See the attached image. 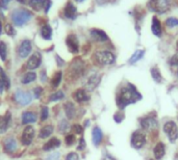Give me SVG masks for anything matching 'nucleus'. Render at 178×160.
<instances>
[{
  "label": "nucleus",
  "instance_id": "nucleus-1",
  "mask_svg": "<svg viewBox=\"0 0 178 160\" xmlns=\"http://www.w3.org/2000/svg\"><path fill=\"white\" fill-rule=\"evenodd\" d=\"M141 95L137 93L136 87L133 85H129L128 87L122 88L120 94L117 97V104L120 109H124L127 105L131 103L136 102L137 100L141 99Z\"/></svg>",
  "mask_w": 178,
  "mask_h": 160
},
{
  "label": "nucleus",
  "instance_id": "nucleus-2",
  "mask_svg": "<svg viewBox=\"0 0 178 160\" xmlns=\"http://www.w3.org/2000/svg\"><path fill=\"white\" fill-rule=\"evenodd\" d=\"M32 15L26 8H17L11 14V19L16 26H22L31 19Z\"/></svg>",
  "mask_w": 178,
  "mask_h": 160
},
{
  "label": "nucleus",
  "instance_id": "nucleus-3",
  "mask_svg": "<svg viewBox=\"0 0 178 160\" xmlns=\"http://www.w3.org/2000/svg\"><path fill=\"white\" fill-rule=\"evenodd\" d=\"M94 58L95 60L101 66H108L115 63L116 56L114 53L109 51H98L94 54Z\"/></svg>",
  "mask_w": 178,
  "mask_h": 160
},
{
  "label": "nucleus",
  "instance_id": "nucleus-4",
  "mask_svg": "<svg viewBox=\"0 0 178 160\" xmlns=\"http://www.w3.org/2000/svg\"><path fill=\"white\" fill-rule=\"evenodd\" d=\"M149 7L157 14H164L170 8L169 0H149Z\"/></svg>",
  "mask_w": 178,
  "mask_h": 160
},
{
  "label": "nucleus",
  "instance_id": "nucleus-5",
  "mask_svg": "<svg viewBox=\"0 0 178 160\" xmlns=\"http://www.w3.org/2000/svg\"><path fill=\"white\" fill-rule=\"evenodd\" d=\"M84 71V64L83 61H81L79 59H76L72 63L71 67L69 68V75H70L72 78L76 79L78 77H80L83 74Z\"/></svg>",
  "mask_w": 178,
  "mask_h": 160
},
{
  "label": "nucleus",
  "instance_id": "nucleus-6",
  "mask_svg": "<svg viewBox=\"0 0 178 160\" xmlns=\"http://www.w3.org/2000/svg\"><path fill=\"white\" fill-rule=\"evenodd\" d=\"M164 131L172 143H174V141L178 138V128H177V125L175 124L174 122L169 121L166 123L164 125Z\"/></svg>",
  "mask_w": 178,
  "mask_h": 160
},
{
  "label": "nucleus",
  "instance_id": "nucleus-7",
  "mask_svg": "<svg viewBox=\"0 0 178 160\" xmlns=\"http://www.w3.org/2000/svg\"><path fill=\"white\" fill-rule=\"evenodd\" d=\"M146 143V135L143 133L142 131H136L133 132V134L131 135V140L130 144L132 148L139 150L141 148H143V146Z\"/></svg>",
  "mask_w": 178,
  "mask_h": 160
},
{
  "label": "nucleus",
  "instance_id": "nucleus-8",
  "mask_svg": "<svg viewBox=\"0 0 178 160\" xmlns=\"http://www.w3.org/2000/svg\"><path fill=\"white\" fill-rule=\"evenodd\" d=\"M14 100L17 102L19 105L21 106H25V105H28L32 98H31L30 94L27 93V92H24V91H17L16 93L14 94Z\"/></svg>",
  "mask_w": 178,
  "mask_h": 160
},
{
  "label": "nucleus",
  "instance_id": "nucleus-9",
  "mask_svg": "<svg viewBox=\"0 0 178 160\" xmlns=\"http://www.w3.org/2000/svg\"><path fill=\"white\" fill-rule=\"evenodd\" d=\"M33 138H34V128L31 127V126L25 127L21 134V144L23 146H29L32 143Z\"/></svg>",
  "mask_w": 178,
  "mask_h": 160
},
{
  "label": "nucleus",
  "instance_id": "nucleus-10",
  "mask_svg": "<svg viewBox=\"0 0 178 160\" xmlns=\"http://www.w3.org/2000/svg\"><path fill=\"white\" fill-rule=\"evenodd\" d=\"M29 7H32L34 11L44 10L45 13H48L50 7H51V1L50 0H29Z\"/></svg>",
  "mask_w": 178,
  "mask_h": 160
},
{
  "label": "nucleus",
  "instance_id": "nucleus-11",
  "mask_svg": "<svg viewBox=\"0 0 178 160\" xmlns=\"http://www.w3.org/2000/svg\"><path fill=\"white\" fill-rule=\"evenodd\" d=\"M66 44H67V47L71 53H78V51H79V42H78L76 35H69L66 39Z\"/></svg>",
  "mask_w": 178,
  "mask_h": 160
},
{
  "label": "nucleus",
  "instance_id": "nucleus-12",
  "mask_svg": "<svg viewBox=\"0 0 178 160\" xmlns=\"http://www.w3.org/2000/svg\"><path fill=\"white\" fill-rule=\"evenodd\" d=\"M31 49H32V46H31V42L29 40H23L21 42V44L19 45L18 48V54L21 58H25L27 57L28 55L30 54Z\"/></svg>",
  "mask_w": 178,
  "mask_h": 160
},
{
  "label": "nucleus",
  "instance_id": "nucleus-13",
  "mask_svg": "<svg viewBox=\"0 0 178 160\" xmlns=\"http://www.w3.org/2000/svg\"><path fill=\"white\" fill-rule=\"evenodd\" d=\"M41 61H42V56H41L40 53L36 52V53H33L29 57V59L27 60L26 68H27L28 70H31V71L36 70V69H37V68L40 67Z\"/></svg>",
  "mask_w": 178,
  "mask_h": 160
},
{
  "label": "nucleus",
  "instance_id": "nucleus-14",
  "mask_svg": "<svg viewBox=\"0 0 178 160\" xmlns=\"http://www.w3.org/2000/svg\"><path fill=\"white\" fill-rule=\"evenodd\" d=\"M140 124L142 126L143 129L145 130H154L158 127V123L154 118H150V116H147V118H144L140 121Z\"/></svg>",
  "mask_w": 178,
  "mask_h": 160
},
{
  "label": "nucleus",
  "instance_id": "nucleus-15",
  "mask_svg": "<svg viewBox=\"0 0 178 160\" xmlns=\"http://www.w3.org/2000/svg\"><path fill=\"white\" fill-rule=\"evenodd\" d=\"M17 148H18L17 140H16L14 137H6L5 139L3 140V149H4L5 153H8V154L15 153Z\"/></svg>",
  "mask_w": 178,
  "mask_h": 160
},
{
  "label": "nucleus",
  "instance_id": "nucleus-16",
  "mask_svg": "<svg viewBox=\"0 0 178 160\" xmlns=\"http://www.w3.org/2000/svg\"><path fill=\"white\" fill-rule=\"evenodd\" d=\"M91 36L93 38V40H95L96 42H106L108 41V36L101 29L98 28H93L91 29Z\"/></svg>",
  "mask_w": 178,
  "mask_h": 160
},
{
  "label": "nucleus",
  "instance_id": "nucleus-17",
  "mask_svg": "<svg viewBox=\"0 0 178 160\" xmlns=\"http://www.w3.org/2000/svg\"><path fill=\"white\" fill-rule=\"evenodd\" d=\"M72 97L73 99L76 101L77 103H82V102H87V100L90 99V97L87 96V92L82 90V88H78L72 94Z\"/></svg>",
  "mask_w": 178,
  "mask_h": 160
},
{
  "label": "nucleus",
  "instance_id": "nucleus-18",
  "mask_svg": "<svg viewBox=\"0 0 178 160\" xmlns=\"http://www.w3.org/2000/svg\"><path fill=\"white\" fill-rule=\"evenodd\" d=\"M37 120V115L33 111H24L21 115V121L22 124H31V123H36Z\"/></svg>",
  "mask_w": 178,
  "mask_h": 160
},
{
  "label": "nucleus",
  "instance_id": "nucleus-19",
  "mask_svg": "<svg viewBox=\"0 0 178 160\" xmlns=\"http://www.w3.org/2000/svg\"><path fill=\"white\" fill-rule=\"evenodd\" d=\"M64 15L66 18H68V19H74L77 15L76 7H75L72 2H68L64 8Z\"/></svg>",
  "mask_w": 178,
  "mask_h": 160
},
{
  "label": "nucleus",
  "instance_id": "nucleus-20",
  "mask_svg": "<svg viewBox=\"0 0 178 160\" xmlns=\"http://www.w3.org/2000/svg\"><path fill=\"white\" fill-rule=\"evenodd\" d=\"M9 123H11V113L7 111L4 115L0 116V134L4 133L7 130Z\"/></svg>",
  "mask_w": 178,
  "mask_h": 160
},
{
  "label": "nucleus",
  "instance_id": "nucleus-21",
  "mask_svg": "<svg viewBox=\"0 0 178 160\" xmlns=\"http://www.w3.org/2000/svg\"><path fill=\"white\" fill-rule=\"evenodd\" d=\"M151 30L153 32V35L156 36H161L162 33V28H161V21L157 19V17H153L152 18V25H151Z\"/></svg>",
  "mask_w": 178,
  "mask_h": 160
},
{
  "label": "nucleus",
  "instance_id": "nucleus-22",
  "mask_svg": "<svg viewBox=\"0 0 178 160\" xmlns=\"http://www.w3.org/2000/svg\"><path fill=\"white\" fill-rule=\"evenodd\" d=\"M59 146H61V140H59L57 137H51L45 144H44L43 150L44 151H51L53 149H55V148H58Z\"/></svg>",
  "mask_w": 178,
  "mask_h": 160
},
{
  "label": "nucleus",
  "instance_id": "nucleus-23",
  "mask_svg": "<svg viewBox=\"0 0 178 160\" xmlns=\"http://www.w3.org/2000/svg\"><path fill=\"white\" fill-rule=\"evenodd\" d=\"M166 153V148L165 144L162 143H158L156 144V146L154 147V150H153V154H154V157L156 160H161L162 157H164Z\"/></svg>",
  "mask_w": 178,
  "mask_h": 160
},
{
  "label": "nucleus",
  "instance_id": "nucleus-24",
  "mask_svg": "<svg viewBox=\"0 0 178 160\" xmlns=\"http://www.w3.org/2000/svg\"><path fill=\"white\" fill-rule=\"evenodd\" d=\"M64 109H65V113L67 115L68 119H73L75 115H76V108H75L74 104L71 102H67L64 104Z\"/></svg>",
  "mask_w": 178,
  "mask_h": 160
},
{
  "label": "nucleus",
  "instance_id": "nucleus-25",
  "mask_svg": "<svg viewBox=\"0 0 178 160\" xmlns=\"http://www.w3.org/2000/svg\"><path fill=\"white\" fill-rule=\"evenodd\" d=\"M53 131H54V128H53L52 125H46L44 126L40 129V132H39V138H47L49 137L50 135L53 133Z\"/></svg>",
  "mask_w": 178,
  "mask_h": 160
},
{
  "label": "nucleus",
  "instance_id": "nucleus-26",
  "mask_svg": "<svg viewBox=\"0 0 178 160\" xmlns=\"http://www.w3.org/2000/svg\"><path fill=\"white\" fill-rule=\"evenodd\" d=\"M102 137H103V134H102V131L100 130V128L98 127H95L93 129V144L95 146H99L100 143L102 141Z\"/></svg>",
  "mask_w": 178,
  "mask_h": 160
},
{
  "label": "nucleus",
  "instance_id": "nucleus-27",
  "mask_svg": "<svg viewBox=\"0 0 178 160\" xmlns=\"http://www.w3.org/2000/svg\"><path fill=\"white\" fill-rule=\"evenodd\" d=\"M40 33H41V36H42L44 40H50L52 36V28L48 24H45V25H43L42 28H41Z\"/></svg>",
  "mask_w": 178,
  "mask_h": 160
},
{
  "label": "nucleus",
  "instance_id": "nucleus-28",
  "mask_svg": "<svg viewBox=\"0 0 178 160\" xmlns=\"http://www.w3.org/2000/svg\"><path fill=\"white\" fill-rule=\"evenodd\" d=\"M62 77V74L61 71H58V72L54 73V75L52 76L51 80H50V84H51V87L52 88H56L59 84H61Z\"/></svg>",
  "mask_w": 178,
  "mask_h": 160
},
{
  "label": "nucleus",
  "instance_id": "nucleus-29",
  "mask_svg": "<svg viewBox=\"0 0 178 160\" xmlns=\"http://www.w3.org/2000/svg\"><path fill=\"white\" fill-rule=\"evenodd\" d=\"M99 81H100V76H98V75H93L92 77H90L89 80H87V90H90V91L94 90V88L98 85Z\"/></svg>",
  "mask_w": 178,
  "mask_h": 160
},
{
  "label": "nucleus",
  "instance_id": "nucleus-30",
  "mask_svg": "<svg viewBox=\"0 0 178 160\" xmlns=\"http://www.w3.org/2000/svg\"><path fill=\"white\" fill-rule=\"evenodd\" d=\"M36 78H37V74L34 73V72H27L23 77H22L21 83L22 84L31 83V82H33L34 80H36Z\"/></svg>",
  "mask_w": 178,
  "mask_h": 160
},
{
  "label": "nucleus",
  "instance_id": "nucleus-31",
  "mask_svg": "<svg viewBox=\"0 0 178 160\" xmlns=\"http://www.w3.org/2000/svg\"><path fill=\"white\" fill-rule=\"evenodd\" d=\"M144 54H145V51H144V50H136V51L132 54V56L130 57L129 64H136V61H139L141 58L144 56Z\"/></svg>",
  "mask_w": 178,
  "mask_h": 160
},
{
  "label": "nucleus",
  "instance_id": "nucleus-32",
  "mask_svg": "<svg viewBox=\"0 0 178 160\" xmlns=\"http://www.w3.org/2000/svg\"><path fill=\"white\" fill-rule=\"evenodd\" d=\"M151 76H152V78L154 79V81H156L157 83H161V82L162 81L161 74L156 67H153L151 69Z\"/></svg>",
  "mask_w": 178,
  "mask_h": 160
},
{
  "label": "nucleus",
  "instance_id": "nucleus-33",
  "mask_svg": "<svg viewBox=\"0 0 178 160\" xmlns=\"http://www.w3.org/2000/svg\"><path fill=\"white\" fill-rule=\"evenodd\" d=\"M6 56H7V47H6V44L3 41H0V58H1V60L4 61L6 59Z\"/></svg>",
  "mask_w": 178,
  "mask_h": 160
},
{
  "label": "nucleus",
  "instance_id": "nucleus-34",
  "mask_svg": "<svg viewBox=\"0 0 178 160\" xmlns=\"http://www.w3.org/2000/svg\"><path fill=\"white\" fill-rule=\"evenodd\" d=\"M64 97H65L64 92H62V91H57V92H56V93L52 94L51 96H50V98H49V101H50V102H56V101H59V100L64 99Z\"/></svg>",
  "mask_w": 178,
  "mask_h": 160
},
{
  "label": "nucleus",
  "instance_id": "nucleus-35",
  "mask_svg": "<svg viewBox=\"0 0 178 160\" xmlns=\"http://www.w3.org/2000/svg\"><path fill=\"white\" fill-rule=\"evenodd\" d=\"M58 129H59V132H61V133H66V132L70 129V126H69L68 121H66V120H62L61 123H59V125H58Z\"/></svg>",
  "mask_w": 178,
  "mask_h": 160
},
{
  "label": "nucleus",
  "instance_id": "nucleus-36",
  "mask_svg": "<svg viewBox=\"0 0 178 160\" xmlns=\"http://www.w3.org/2000/svg\"><path fill=\"white\" fill-rule=\"evenodd\" d=\"M49 118V108L46 106H43L41 108V122L46 121Z\"/></svg>",
  "mask_w": 178,
  "mask_h": 160
},
{
  "label": "nucleus",
  "instance_id": "nucleus-37",
  "mask_svg": "<svg viewBox=\"0 0 178 160\" xmlns=\"http://www.w3.org/2000/svg\"><path fill=\"white\" fill-rule=\"evenodd\" d=\"M0 77L2 78V80L4 81V84H5V88H9V87H11V83H9V79H8V77L6 76V74L5 72L3 71L1 68H0Z\"/></svg>",
  "mask_w": 178,
  "mask_h": 160
},
{
  "label": "nucleus",
  "instance_id": "nucleus-38",
  "mask_svg": "<svg viewBox=\"0 0 178 160\" xmlns=\"http://www.w3.org/2000/svg\"><path fill=\"white\" fill-rule=\"evenodd\" d=\"M75 140H76V138H75V135L74 134H68L66 135L65 137V143L67 144L68 147H71L72 144L75 143Z\"/></svg>",
  "mask_w": 178,
  "mask_h": 160
},
{
  "label": "nucleus",
  "instance_id": "nucleus-39",
  "mask_svg": "<svg viewBox=\"0 0 178 160\" xmlns=\"http://www.w3.org/2000/svg\"><path fill=\"white\" fill-rule=\"evenodd\" d=\"M166 25H167L168 27H175V26H178V19H176V18H168L167 20H166Z\"/></svg>",
  "mask_w": 178,
  "mask_h": 160
},
{
  "label": "nucleus",
  "instance_id": "nucleus-40",
  "mask_svg": "<svg viewBox=\"0 0 178 160\" xmlns=\"http://www.w3.org/2000/svg\"><path fill=\"white\" fill-rule=\"evenodd\" d=\"M5 32H6V35H11L12 36L15 35V29H14V27H12V24H6L5 25Z\"/></svg>",
  "mask_w": 178,
  "mask_h": 160
},
{
  "label": "nucleus",
  "instance_id": "nucleus-41",
  "mask_svg": "<svg viewBox=\"0 0 178 160\" xmlns=\"http://www.w3.org/2000/svg\"><path fill=\"white\" fill-rule=\"evenodd\" d=\"M72 130H73L76 134H81L83 132V128H82V126L79 124H74L72 126Z\"/></svg>",
  "mask_w": 178,
  "mask_h": 160
},
{
  "label": "nucleus",
  "instance_id": "nucleus-42",
  "mask_svg": "<svg viewBox=\"0 0 178 160\" xmlns=\"http://www.w3.org/2000/svg\"><path fill=\"white\" fill-rule=\"evenodd\" d=\"M32 93L34 95V98H36V99H39V98L41 97V95H42V93H43V88L40 87H37L33 88Z\"/></svg>",
  "mask_w": 178,
  "mask_h": 160
},
{
  "label": "nucleus",
  "instance_id": "nucleus-43",
  "mask_svg": "<svg viewBox=\"0 0 178 160\" xmlns=\"http://www.w3.org/2000/svg\"><path fill=\"white\" fill-rule=\"evenodd\" d=\"M65 160H79V156H78V154H76L75 152H71L66 156Z\"/></svg>",
  "mask_w": 178,
  "mask_h": 160
},
{
  "label": "nucleus",
  "instance_id": "nucleus-44",
  "mask_svg": "<svg viewBox=\"0 0 178 160\" xmlns=\"http://www.w3.org/2000/svg\"><path fill=\"white\" fill-rule=\"evenodd\" d=\"M59 157H61L59 153H53L50 154L49 156H47L45 160H59Z\"/></svg>",
  "mask_w": 178,
  "mask_h": 160
},
{
  "label": "nucleus",
  "instance_id": "nucleus-45",
  "mask_svg": "<svg viewBox=\"0 0 178 160\" xmlns=\"http://www.w3.org/2000/svg\"><path fill=\"white\" fill-rule=\"evenodd\" d=\"M84 149H86V141H84V139L82 137L79 139V144H78L77 147V150L78 151H83Z\"/></svg>",
  "mask_w": 178,
  "mask_h": 160
},
{
  "label": "nucleus",
  "instance_id": "nucleus-46",
  "mask_svg": "<svg viewBox=\"0 0 178 160\" xmlns=\"http://www.w3.org/2000/svg\"><path fill=\"white\" fill-rule=\"evenodd\" d=\"M11 1L12 0H0V7H1L2 10H6L8 7V3Z\"/></svg>",
  "mask_w": 178,
  "mask_h": 160
},
{
  "label": "nucleus",
  "instance_id": "nucleus-47",
  "mask_svg": "<svg viewBox=\"0 0 178 160\" xmlns=\"http://www.w3.org/2000/svg\"><path fill=\"white\" fill-rule=\"evenodd\" d=\"M114 119H115V121L117 122V123H121L122 120L124 119V115L122 113V115H120V112H118V113H116V115H115Z\"/></svg>",
  "mask_w": 178,
  "mask_h": 160
},
{
  "label": "nucleus",
  "instance_id": "nucleus-48",
  "mask_svg": "<svg viewBox=\"0 0 178 160\" xmlns=\"http://www.w3.org/2000/svg\"><path fill=\"white\" fill-rule=\"evenodd\" d=\"M170 64H172V66H178V54L174 55V56L171 58Z\"/></svg>",
  "mask_w": 178,
  "mask_h": 160
},
{
  "label": "nucleus",
  "instance_id": "nucleus-49",
  "mask_svg": "<svg viewBox=\"0 0 178 160\" xmlns=\"http://www.w3.org/2000/svg\"><path fill=\"white\" fill-rule=\"evenodd\" d=\"M5 88V84H4V81L2 80V78L0 77V94L3 93V90Z\"/></svg>",
  "mask_w": 178,
  "mask_h": 160
},
{
  "label": "nucleus",
  "instance_id": "nucleus-50",
  "mask_svg": "<svg viewBox=\"0 0 178 160\" xmlns=\"http://www.w3.org/2000/svg\"><path fill=\"white\" fill-rule=\"evenodd\" d=\"M56 61H58L57 64L59 67H62V66H64V60L61 59V57L58 56V55H56Z\"/></svg>",
  "mask_w": 178,
  "mask_h": 160
},
{
  "label": "nucleus",
  "instance_id": "nucleus-51",
  "mask_svg": "<svg viewBox=\"0 0 178 160\" xmlns=\"http://www.w3.org/2000/svg\"><path fill=\"white\" fill-rule=\"evenodd\" d=\"M97 3L98 4H105V3H108V2H111V0H96Z\"/></svg>",
  "mask_w": 178,
  "mask_h": 160
},
{
  "label": "nucleus",
  "instance_id": "nucleus-52",
  "mask_svg": "<svg viewBox=\"0 0 178 160\" xmlns=\"http://www.w3.org/2000/svg\"><path fill=\"white\" fill-rule=\"evenodd\" d=\"M104 160H115V159L112 158V157L109 156V155H106V156H105V158H104Z\"/></svg>",
  "mask_w": 178,
  "mask_h": 160
},
{
  "label": "nucleus",
  "instance_id": "nucleus-53",
  "mask_svg": "<svg viewBox=\"0 0 178 160\" xmlns=\"http://www.w3.org/2000/svg\"><path fill=\"white\" fill-rule=\"evenodd\" d=\"M2 33V26H1V22H0V35Z\"/></svg>",
  "mask_w": 178,
  "mask_h": 160
},
{
  "label": "nucleus",
  "instance_id": "nucleus-54",
  "mask_svg": "<svg viewBox=\"0 0 178 160\" xmlns=\"http://www.w3.org/2000/svg\"><path fill=\"white\" fill-rule=\"evenodd\" d=\"M76 1H78V2H82L83 0H76Z\"/></svg>",
  "mask_w": 178,
  "mask_h": 160
},
{
  "label": "nucleus",
  "instance_id": "nucleus-55",
  "mask_svg": "<svg viewBox=\"0 0 178 160\" xmlns=\"http://www.w3.org/2000/svg\"><path fill=\"white\" fill-rule=\"evenodd\" d=\"M177 48H178V42H177Z\"/></svg>",
  "mask_w": 178,
  "mask_h": 160
},
{
  "label": "nucleus",
  "instance_id": "nucleus-56",
  "mask_svg": "<svg viewBox=\"0 0 178 160\" xmlns=\"http://www.w3.org/2000/svg\"><path fill=\"white\" fill-rule=\"evenodd\" d=\"M177 76H178V71H177Z\"/></svg>",
  "mask_w": 178,
  "mask_h": 160
}]
</instances>
